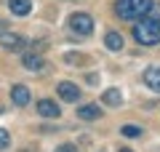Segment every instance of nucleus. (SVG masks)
I'll use <instances>...</instances> for the list:
<instances>
[{
    "mask_svg": "<svg viewBox=\"0 0 160 152\" xmlns=\"http://www.w3.org/2000/svg\"><path fill=\"white\" fill-rule=\"evenodd\" d=\"M152 6V0H115V13L126 22H136V19H144Z\"/></svg>",
    "mask_w": 160,
    "mask_h": 152,
    "instance_id": "1",
    "label": "nucleus"
},
{
    "mask_svg": "<svg viewBox=\"0 0 160 152\" xmlns=\"http://www.w3.org/2000/svg\"><path fill=\"white\" fill-rule=\"evenodd\" d=\"M133 38L142 45H158L160 43V22H152V19H139L136 27H133Z\"/></svg>",
    "mask_w": 160,
    "mask_h": 152,
    "instance_id": "2",
    "label": "nucleus"
},
{
    "mask_svg": "<svg viewBox=\"0 0 160 152\" xmlns=\"http://www.w3.org/2000/svg\"><path fill=\"white\" fill-rule=\"evenodd\" d=\"M69 29L78 32V35H91L93 19L88 16V13H72V16H69Z\"/></svg>",
    "mask_w": 160,
    "mask_h": 152,
    "instance_id": "3",
    "label": "nucleus"
},
{
    "mask_svg": "<svg viewBox=\"0 0 160 152\" xmlns=\"http://www.w3.org/2000/svg\"><path fill=\"white\" fill-rule=\"evenodd\" d=\"M56 94L62 101H69V104H75V101H80V88L72 83V80H62V83L56 85Z\"/></svg>",
    "mask_w": 160,
    "mask_h": 152,
    "instance_id": "4",
    "label": "nucleus"
},
{
    "mask_svg": "<svg viewBox=\"0 0 160 152\" xmlns=\"http://www.w3.org/2000/svg\"><path fill=\"white\" fill-rule=\"evenodd\" d=\"M0 45L6 51H24L27 40H24L22 35H16V32H0Z\"/></svg>",
    "mask_w": 160,
    "mask_h": 152,
    "instance_id": "5",
    "label": "nucleus"
},
{
    "mask_svg": "<svg viewBox=\"0 0 160 152\" xmlns=\"http://www.w3.org/2000/svg\"><path fill=\"white\" fill-rule=\"evenodd\" d=\"M38 115L40 118H48V120H56L62 115V109H59V104L53 99H40L38 101Z\"/></svg>",
    "mask_w": 160,
    "mask_h": 152,
    "instance_id": "6",
    "label": "nucleus"
},
{
    "mask_svg": "<svg viewBox=\"0 0 160 152\" xmlns=\"http://www.w3.org/2000/svg\"><path fill=\"white\" fill-rule=\"evenodd\" d=\"M22 64H24L27 69H32V72H46V69H48V64L43 62V56H40L38 51H32V53H24V56H22Z\"/></svg>",
    "mask_w": 160,
    "mask_h": 152,
    "instance_id": "7",
    "label": "nucleus"
},
{
    "mask_svg": "<svg viewBox=\"0 0 160 152\" xmlns=\"http://www.w3.org/2000/svg\"><path fill=\"white\" fill-rule=\"evenodd\" d=\"M11 99H13V104H16V107H27L29 104V88L27 85H13L11 88Z\"/></svg>",
    "mask_w": 160,
    "mask_h": 152,
    "instance_id": "8",
    "label": "nucleus"
},
{
    "mask_svg": "<svg viewBox=\"0 0 160 152\" xmlns=\"http://www.w3.org/2000/svg\"><path fill=\"white\" fill-rule=\"evenodd\" d=\"M78 118L80 120H99L102 118V107L99 104H83V107H78Z\"/></svg>",
    "mask_w": 160,
    "mask_h": 152,
    "instance_id": "9",
    "label": "nucleus"
},
{
    "mask_svg": "<svg viewBox=\"0 0 160 152\" xmlns=\"http://www.w3.org/2000/svg\"><path fill=\"white\" fill-rule=\"evenodd\" d=\"M8 8L13 16H27L32 11V0H8Z\"/></svg>",
    "mask_w": 160,
    "mask_h": 152,
    "instance_id": "10",
    "label": "nucleus"
},
{
    "mask_svg": "<svg viewBox=\"0 0 160 152\" xmlns=\"http://www.w3.org/2000/svg\"><path fill=\"white\" fill-rule=\"evenodd\" d=\"M144 83H147L152 91L160 94V67H149L147 72H144Z\"/></svg>",
    "mask_w": 160,
    "mask_h": 152,
    "instance_id": "11",
    "label": "nucleus"
},
{
    "mask_svg": "<svg viewBox=\"0 0 160 152\" xmlns=\"http://www.w3.org/2000/svg\"><path fill=\"white\" fill-rule=\"evenodd\" d=\"M102 101H104V104H109V107H120V104H123V94H120L118 88H109V91H104V94H102Z\"/></svg>",
    "mask_w": 160,
    "mask_h": 152,
    "instance_id": "12",
    "label": "nucleus"
},
{
    "mask_svg": "<svg viewBox=\"0 0 160 152\" xmlns=\"http://www.w3.org/2000/svg\"><path fill=\"white\" fill-rule=\"evenodd\" d=\"M104 45H107L109 51H120L123 48V35L120 32H107L104 35Z\"/></svg>",
    "mask_w": 160,
    "mask_h": 152,
    "instance_id": "13",
    "label": "nucleus"
},
{
    "mask_svg": "<svg viewBox=\"0 0 160 152\" xmlns=\"http://www.w3.org/2000/svg\"><path fill=\"white\" fill-rule=\"evenodd\" d=\"M142 134L144 131L139 128V125H123V128H120V136H126V139H139Z\"/></svg>",
    "mask_w": 160,
    "mask_h": 152,
    "instance_id": "14",
    "label": "nucleus"
},
{
    "mask_svg": "<svg viewBox=\"0 0 160 152\" xmlns=\"http://www.w3.org/2000/svg\"><path fill=\"white\" fill-rule=\"evenodd\" d=\"M147 19H152V22H160V6H149V11H147Z\"/></svg>",
    "mask_w": 160,
    "mask_h": 152,
    "instance_id": "15",
    "label": "nucleus"
},
{
    "mask_svg": "<svg viewBox=\"0 0 160 152\" xmlns=\"http://www.w3.org/2000/svg\"><path fill=\"white\" fill-rule=\"evenodd\" d=\"M8 144H11V136H8L6 128H0V149H6Z\"/></svg>",
    "mask_w": 160,
    "mask_h": 152,
    "instance_id": "16",
    "label": "nucleus"
},
{
    "mask_svg": "<svg viewBox=\"0 0 160 152\" xmlns=\"http://www.w3.org/2000/svg\"><path fill=\"white\" fill-rule=\"evenodd\" d=\"M56 152H78V149L72 144H62V147H56Z\"/></svg>",
    "mask_w": 160,
    "mask_h": 152,
    "instance_id": "17",
    "label": "nucleus"
},
{
    "mask_svg": "<svg viewBox=\"0 0 160 152\" xmlns=\"http://www.w3.org/2000/svg\"><path fill=\"white\" fill-rule=\"evenodd\" d=\"M120 152H133V149H128V147H123V149H120Z\"/></svg>",
    "mask_w": 160,
    "mask_h": 152,
    "instance_id": "18",
    "label": "nucleus"
}]
</instances>
